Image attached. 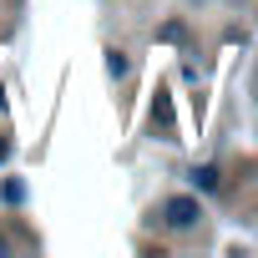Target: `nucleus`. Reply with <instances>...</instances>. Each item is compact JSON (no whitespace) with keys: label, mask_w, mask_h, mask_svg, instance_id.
<instances>
[{"label":"nucleus","mask_w":258,"mask_h":258,"mask_svg":"<svg viewBox=\"0 0 258 258\" xmlns=\"http://www.w3.org/2000/svg\"><path fill=\"white\" fill-rule=\"evenodd\" d=\"M162 213H167V223H172V228H192V223L203 218L192 198H167V208H162Z\"/></svg>","instance_id":"nucleus-1"},{"label":"nucleus","mask_w":258,"mask_h":258,"mask_svg":"<svg viewBox=\"0 0 258 258\" xmlns=\"http://www.w3.org/2000/svg\"><path fill=\"white\" fill-rule=\"evenodd\" d=\"M192 182H198L203 192H213V187H218V167H198V172H192Z\"/></svg>","instance_id":"nucleus-2"},{"label":"nucleus","mask_w":258,"mask_h":258,"mask_svg":"<svg viewBox=\"0 0 258 258\" xmlns=\"http://www.w3.org/2000/svg\"><path fill=\"white\" fill-rule=\"evenodd\" d=\"M0 157H6V142H0Z\"/></svg>","instance_id":"nucleus-3"},{"label":"nucleus","mask_w":258,"mask_h":258,"mask_svg":"<svg viewBox=\"0 0 258 258\" xmlns=\"http://www.w3.org/2000/svg\"><path fill=\"white\" fill-rule=\"evenodd\" d=\"M0 253H6V243H0Z\"/></svg>","instance_id":"nucleus-4"}]
</instances>
